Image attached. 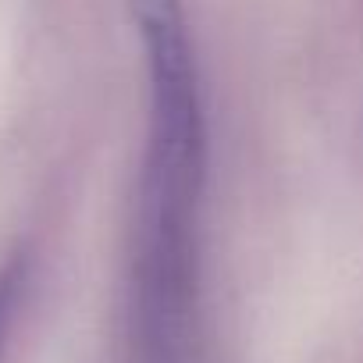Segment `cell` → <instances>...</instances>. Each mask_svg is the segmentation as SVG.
Here are the masks:
<instances>
[{"label": "cell", "mask_w": 363, "mask_h": 363, "mask_svg": "<svg viewBox=\"0 0 363 363\" xmlns=\"http://www.w3.org/2000/svg\"><path fill=\"white\" fill-rule=\"evenodd\" d=\"M15 296H18V274H15V271L0 274V345H4V335H8V320H11V310H15Z\"/></svg>", "instance_id": "7a4b0ae2"}, {"label": "cell", "mask_w": 363, "mask_h": 363, "mask_svg": "<svg viewBox=\"0 0 363 363\" xmlns=\"http://www.w3.org/2000/svg\"><path fill=\"white\" fill-rule=\"evenodd\" d=\"M150 65V153L135 257V320L153 363L186 349L196 296V207L203 193V100L178 0H135Z\"/></svg>", "instance_id": "6da1fadb"}]
</instances>
